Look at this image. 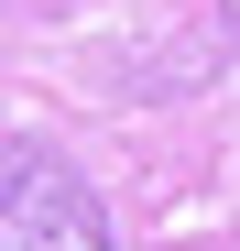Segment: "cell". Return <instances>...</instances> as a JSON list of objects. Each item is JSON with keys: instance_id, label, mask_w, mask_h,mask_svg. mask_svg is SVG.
<instances>
[{"instance_id": "6da1fadb", "label": "cell", "mask_w": 240, "mask_h": 251, "mask_svg": "<svg viewBox=\"0 0 240 251\" xmlns=\"http://www.w3.org/2000/svg\"><path fill=\"white\" fill-rule=\"evenodd\" d=\"M0 251H120V240H109L98 186L66 175L44 142H22L11 175H0Z\"/></svg>"}, {"instance_id": "7a4b0ae2", "label": "cell", "mask_w": 240, "mask_h": 251, "mask_svg": "<svg viewBox=\"0 0 240 251\" xmlns=\"http://www.w3.org/2000/svg\"><path fill=\"white\" fill-rule=\"evenodd\" d=\"M229 11H240V0H229Z\"/></svg>"}]
</instances>
